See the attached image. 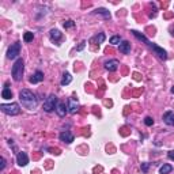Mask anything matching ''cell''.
Returning a JSON list of instances; mask_svg holds the SVG:
<instances>
[{"label":"cell","instance_id":"14","mask_svg":"<svg viewBox=\"0 0 174 174\" xmlns=\"http://www.w3.org/2000/svg\"><path fill=\"white\" fill-rule=\"evenodd\" d=\"M44 80V72L42 71H36V74L30 78V83L36 85V83H40Z\"/></svg>","mask_w":174,"mask_h":174},{"label":"cell","instance_id":"4","mask_svg":"<svg viewBox=\"0 0 174 174\" xmlns=\"http://www.w3.org/2000/svg\"><path fill=\"white\" fill-rule=\"evenodd\" d=\"M57 97L54 94H50L48 98L45 99V102H44V110L45 112H52V110H56L57 108Z\"/></svg>","mask_w":174,"mask_h":174},{"label":"cell","instance_id":"23","mask_svg":"<svg viewBox=\"0 0 174 174\" xmlns=\"http://www.w3.org/2000/svg\"><path fill=\"white\" fill-rule=\"evenodd\" d=\"M94 40H95V41H97L98 45H99V44H102L103 41H105V34H103V33H101L99 36H97Z\"/></svg>","mask_w":174,"mask_h":174},{"label":"cell","instance_id":"5","mask_svg":"<svg viewBox=\"0 0 174 174\" xmlns=\"http://www.w3.org/2000/svg\"><path fill=\"white\" fill-rule=\"evenodd\" d=\"M19 53H21V42H15V44H12V45L8 48L7 59H10V60L16 59V57L19 56Z\"/></svg>","mask_w":174,"mask_h":174},{"label":"cell","instance_id":"31","mask_svg":"<svg viewBox=\"0 0 174 174\" xmlns=\"http://www.w3.org/2000/svg\"><path fill=\"white\" fill-rule=\"evenodd\" d=\"M172 34H173V36H174V27L172 29Z\"/></svg>","mask_w":174,"mask_h":174},{"label":"cell","instance_id":"17","mask_svg":"<svg viewBox=\"0 0 174 174\" xmlns=\"http://www.w3.org/2000/svg\"><path fill=\"white\" fill-rule=\"evenodd\" d=\"M72 82V76L69 72H64L63 74V79H61V86H67Z\"/></svg>","mask_w":174,"mask_h":174},{"label":"cell","instance_id":"11","mask_svg":"<svg viewBox=\"0 0 174 174\" xmlns=\"http://www.w3.org/2000/svg\"><path fill=\"white\" fill-rule=\"evenodd\" d=\"M67 112H68V105H65L64 102H59V103H57V108H56L57 116L64 117V116L67 114Z\"/></svg>","mask_w":174,"mask_h":174},{"label":"cell","instance_id":"1","mask_svg":"<svg viewBox=\"0 0 174 174\" xmlns=\"http://www.w3.org/2000/svg\"><path fill=\"white\" fill-rule=\"evenodd\" d=\"M19 99H21L22 105L25 106L26 109H30V110L36 109L37 103H38L37 102V97L27 89H23L22 91L19 92Z\"/></svg>","mask_w":174,"mask_h":174},{"label":"cell","instance_id":"21","mask_svg":"<svg viewBox=\"0 0 174 174\" xmlns=\"http://www.w3.org/2000/svg\"><path fill=\"white\" fill-rule=\"evenodd\" d=\"M109 42L112 44V45H120L123 41H121V37L120 36H113V37H110Z\"/></svg>","mask_w":174,"mask_h":174},{"label":"cell","instance_id":"13","mask_svg":"<svg viewBox=\"0 0 174 174\" xmlns=\"http://www.w3.org/2000/svg\"><path fill=\"white\" fill-rule=\"evenodd\" d=\"M49 37H50V40L53 42H59L60 40H61V37H63V34L60 33L57 29H52L50 31H49Z\"/></svg>","mask_w":174,"mask_h":174},{"label":"cell","instance_id":"10","mask_svg":"<svg viewBox=\"0 0 174 174\" xmlns=\"http://www.w3.org/2000/svg\"><path fill=\"white\" fill-rule=\"evenodd\" d=\"M16 162H18V165L19 166H26V165L29 163V156H27V154L26 152H18V155H16Z\"/></svg>","mask_w":174,"mask_h":174},{"label":"cell","instance_id":"16","mask_svg":"<svg viewBox=\"0 0 174 174\" xmlns=\"http://www.w3.org/2000/svg\"><path fill=\"white\" fill-rule=\"evenodd\" d=\"M118 49H120V52L123 54H128L130 52V44L128 41H123L120 45H118Z\"/></svg>","mask_w":174,"mask_h":174},{"label":"cell","instance_id":"29","mask_svg":"<svg viewBox=\"0 0 174 174\" xmlns=\"http://www.w3.org/2000/svg\"><path fill=\"white\" fill-rule=\"evenodd\" d=\"M167 156H169V159H172V161H174V151H169V154H167Z\"/></svg>","mask_w":174,"mask_h":174},{"label":"cell","instance_id":"26","mask_svg":"<svg viewBox=\"0 0 174 174\" xmlns=\"http://www.w3.org/2000/svg\"><path fill=\"white\" fill-rule=\"evenodd\" d=\"M0 161H2V166H0V172H3V170H4V167H5V159H4V156H2V158H0Z\"/></svg>","mask_w":174,"mask_h":174},{"label":"cell","instance_id":"2","mask_svg":"<svg viewBox=\"0 0 174 174\" xmlns=\"http://www.w3.org/2000/svg\"><path fill=\"white\" fill-rule=\"evenodd\" d=\"M23 71H25V63L22 59H16V61L14 63L12 69H11V75H12V79L15 82H19L23 78Z\"/></svg>","mask_w":174,"mask_h":174},{"label":"cell","instance_id":"8","mask_svg":"<svg viewBox=\"0 0 174 174\" xmlns=\"http://www.w3.org/2000/svg\"><path fill=\"white\" fill-rule=\"evenodd\" d=\"M105 68L108 69L109 72H114V71H117V68H118V65H120V63H118V60H116V59H112V60H108V61H105Z\"/></svg>","mask_w":174,"mask_h":174},{"label":"cell","instance_id":"30","mask_svg":"<svg viewBox=\"0 0 174 174\" xmlns=\"http://www.w3.org/2000/svg\"><path fill=\"white\" fill-rule=\"evenodd\" d=\"M172 92H173V94H174V86L172 87Z\"/></svg>","mask_w":174,"mask_h":174},{"label":"cell","instance_id":"6","mask_svg":"<svg viewBox=\"0 0 174 174\" xmlns=\"http://www.w3.org/2000/svg\"><path fill=\"white\" fill-rule=\"evenodd\" d=\"M150 48L152 49V50H154V53H155L156 56H158L161 60H166V59H167V53H166V50H165L163 48H161V46H158V45H156V44H154V42L151 44V45H150Z\"/></svg>","mask_w":174,"mask_h":174},{"label":"cell","instance_id":"18","mask_svg":"<svg viewBox=\"0 0 174 174\" xmlns=\"http://www.w3.org/2000/svg\"><path fill=\"white\" fill-rule=\"evenodd\" d=\"M94 14H99V15H102L105 19H110V12L106 8H97V10L94 11Z\"/></svg>","mask_w":174,"mask_h":174},{"label":"cell","instance_id":"9","mask_svg":"<svg viewBox=\"0 0 174 174\" xmlns=\"http://www.w3.org/2000/svg\"><path fill=\"white\" fill-rule=\"evenodd\" d=\"M59 137H60V140L64 141V143H67V144H71L72 141H74V135H72L69 130H64V132H61Z\"/></svg>","mask_w":174,"mask_h":174},{"label":"cell","instance_id":"20","mask_svg":"<svg viewBox=\"0 0 174 174\" xmlns=\"http://www.w3.org/2000/svg\"><path fill=\"white\" fill-rule=\"evenodd\" d=\"M172 170H173V166L172 165H167V163H165L163 166L159 167V173L161 174H169V173H172Z\"/></svg>","mask_w":174,"mask_h":174},{"label":"cell","instance_id":"22","mask_svg":"<svg viewBox=\"0 0 174 174\" xmlns=\"http://www.w3.org/2000/svg\"><path fill=\"white\" fill-rule=\"evenodd\" d=\"M34 38V34L30 33V31H26L25 36H23V40H25V42H31Z\"/></svg>","mask_w":174,"mask_h":174},{"label":"cell","instance_id":"27","mask_svg":"<svg viewBox=\"0 0 174 174\" xmlns=\"http://www.w3.org/2000/svg\"><path fill=\"white\" fill-rule=\"evenodd\" d=\"M148 167H150V163H143V165H141V170H143L144 173H147Z\"/></svg>","mask_w":174,"mask_h":174},{"label":"cell","instance_id":"3","mask_svg":"<svg viewBox=\"0 0 174 174\" xmlns=\"http://www.w3.org/2000/svg\"><path fill=\"white\" fill-rule=\"evenodd\" d=\"M0 110H2L4 114L16 116L21 113V106H19L18 103H2V105H0Z\"/></svg>","mask_w":174,"mask_h":174},{"label":"cell","instance_id":"12","mask_svg":"<svg viewBox=\"0 0 174 174\" xmlns=\"http://www.w3.org/2000/svg\"><path fill=\"white\" fill-rule=\"evenodd\" d=\"M163 121L167 124V125L174 127V112L173 110H167L163 114Z\"/></svg>","mask_w":174,"mask_h":174},{"label":"cell","instance_id":"28","mask_svg":"<svg viewBox=\"0 0 174 174\" xmlns=\"http://www.w3.org/2000/svg\"><path fill=\"white\" fill-rule=\"evenodd\" d=\"M85 46H86V41L80 42V45H79V46H78V48H76V50H78V52H79V50H82V49L85 48Z\"/></svg>","mask_w":174,"mask_h":174},{"label":"cell","instance_id":"19","mask_svg":"<svg viewBox=\"0 0 174 174\" xmlns=\"http://www.w3.org/2000/svg\"><path fill=\"white\" fill-rule=\"evenodd\" d=\"M2 97L4 98V99H10V98H12V91H11V90L8 89V85H5V87L3 89Z\"/></svg>","mask_w":174,"mask_h":174},{"label":"cell","instance_id":"7","mask_svg":"<svg viewBox=\"0 0 174 174\" xmlns=\"http://www.w3.org/2000/svg\"><path fill=\"white\" fill-rule=\"evenodd\" d=\"M80 109V105L79 102H78V99H75V98H69L68 99V112L71 113V114H75V113H78Z\"/></svg>","mask_w":174,"mask_h":174},{"label":"cell","instance_id":"24","mask_svg":"<svg viewBox=\"0 0 174 174\" xmlns=\"http://www.w3.org/2000/svg\"><path fill=\"white\" fill-rule=\"evenodd\" d=\"M74 26H75V22L72 21V19H68V21H65V22H64V27H65V29L74 27Z\"/></svg>","mask_w":174,"mask_h":174},{"label":"cell","instance_id":"15","mask_svg":"<svg viewBox=\"0 0 174 174\" xmlns=\"http://www.w3.org/2000/svg\"><path fill=\"white\" fill-rule=\"evenodd\" d=\"M130 33H132L133 34V36H135L136 37V38H137L139 40V41H143L144 44H147V45H151V41H150V40L148 38H147V37L146 36H143V34H141V33H139V31H136V30H130Z\"/></svg>","mask_w":174,"mask_h":174},{"label":"cell","instance_id":"25","mask_svg":"<svg viewBox=\"0 0 174 174\" xmlns=\"http://www.w3.org/2000/svg\"><path fill=\"white\" fill-rule=\"evenodd\" d=\"M144 124H146L147 127H151L152 124H154V120H152L151 117H146V118H144Z\"/></svg>","mask_w":174,"mask_h":174}]
</instances>
